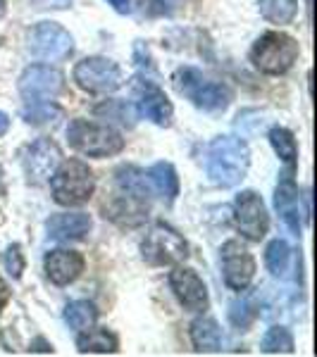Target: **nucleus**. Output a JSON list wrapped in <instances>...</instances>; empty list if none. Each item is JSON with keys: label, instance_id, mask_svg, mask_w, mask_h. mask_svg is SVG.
<instances>
[{"label": "nucleus", "instance_id": "obj_1", "mask_svg": "<svg viewBox=\"0 0 317 357\" xmlns=\"http://www.w3.org/2000/svg\"><path fill=\"white\" fill-rule=\"evenodd\" d=\"M251 151L249 143L236 136H217L207 148L205 169L215 186L232 188L249 174Z\"/></svg>", "mask_w": 317, "mask_h": 357}, {"label": "nucleus", "instance_id": "obj_2", "mask_svg": "<svg viewBox=\"0 0 317 357\" xmlns=\"http://www.w3.org/2000/svg\"><path fill=\"white\" fill-rule=\"evenodd\" d=\"M50 181V191L57 205L77 207L89 203V198L96 191V176L91 167L82 160H65L55 167Z\"/></svg>", "mask_w": 317, "mask_h": 357}, {"label": "nucleus", "instance_id": "obj_3", "mask_svg": "<svg viewBox=\"0 0 317 357\" xmlns=\"http://www.w3.org/2000/svg\"><path fill=\"white\" fill-rule=\"evenodd\" d=\"M301 55V45L284 31H265L251 48V62L258 72L279 77L296 65Z\"/></svg>", "mask_w": 317, "mask_h": 357}, {"label": "nucleus", "instance_id": "obj_4", "mask_svg": "<svg viewBox=\"0 0 317 357\" xmlns=\"http://www.w3.org/2000/svg\"><path fill=\"white\" fill-rule=\"evenodd\" d=\"M67 143L86 158H112L124 151V138L108 124L72 119L67 126Z\"/></svg>", "mask_w": 317, "mask_h": 357}, {"label": "nucleus", "instance_id": "obj_5", "mask_svg": "<svg viewBox=\"0 0 317 357\" xmlns=\"http://www.w3.org/2000/svg\"><path fill=\"white\" fill-rule=\"evenodd\" d=\"M172 84H175L177 93L193 102L198 110L205 112H220L227 110V105L232 102V91L224 84L210 82L203 72L193 67H182L172 74Z\"/></svg>", "mask_w": 317, "mask_h": 357}, {"label": "nucleus", "instance_id": "obj_6", "mask_svg": "<svg viewBox=\"0 0 317 357\" xmlns=\"http://www.w3.org/2000/svg\"><path fill=\"white\" fill-rule=\"evenodd\" d=\"M143 260L153 267H170V264H182L189 257V243L184 236L172 229L165 222H155L146 231L141 241Z\"/></svg>", "mask_w": 317, "mask_h": 357}, {"label": "nucleus", "instance_id": "obj_7", "mask_svg": "<svg viewBox=\"0 0 317 357\" xmlns=\"http://www.w3.org/2000/svg\"><path fill=\"white\" fill-rule=\"evenodd\" d=\"M74 82L86 93L108 96L124 84V74L117 62L108 60V57H84L74 67Z\"/></svg>", "mask_w": 317, "mask_h": 357}, {"label": "nucleus", "instance_id": "obj_8", "mask_svg": "<svg viewBox=\"0 0 317 357\" xmlns=\"http://www.w3.org/2000/svg\"><path fill=\"white\" fill-rule=\"evenodd\" d=\"M29 50L45 62H62L74 53V38L57 22H41L29 33Z\"/></svg>", "mask_w": 317, "mask_h": 357}, {"label": "nucleus", "instance_id": "obj_9", "mask_svg": "<svg viewBox=\"0 0 317 357\" xmlns=\"http://www.w3.org/2000/svg\"><path fill=\"white\" fill-rule=\"evenodd\" d=\"M234 227L244 238L260 243L270 229V215L256 191H241L234 200Z\"/></svg>", "mask_w": 317, "mask_h": 357}, {"label": "nucleus", "instance_id": "obj_10", "mask_svg": "<svg viewBox=\"0 0 317 357\" xmlns=\"http://www.w3.org/2000/svg\"><path fill=\"white\" fill-rule=\"evenodd\" d=\"M220 262H222V276L227 289L236 293L246 291L251 286L253 276H256V257L251 255V250L241 241H227L220 250Z\"/></svg>", "mask_w": 317, "mask_h": 357}, {"label": "nucleus", "instance_id": "obj_11", "mask_svg": "<svg viewBox=\"0 0 317 357\" xmlns=\"http://www.w3.org/2000/svg\"><path fill=\"white\" fill-rule=\"evenodd\" d=\"M65 89V77L60 69L48 65H31L20 77V93L27 102L53 100Z\"/></svg>", "mask_w": 317, "mask_h": 357}, {"label": "nucleus", "instance_id": "obj_12", "mask_svg": "<svg viewBox=\"0 0 317 357\" xmlns=\"http://www.w3.org/2000/svg\"><path fill=\"white\" fill-rule=\"evenodd\" d=\"M170 289L179 305L189 312H205L210 305V296H207V286L203 284L198 274L189 267H179L177 264L170 272Z\"/></svg>", "mask_w": 317, "mask_h": 357}, {"label": "nucleus", "instance_id": "obj_13", "mask_svg": "<svg viewBox=\"0 0 317 357\" xmlns=\"http://www.w3.org/2000/svg\"><path fill=\"white\" fill-rule=\"evenodd\" d=\"M60 148L53 138H36L31 146L27 148L22 165H24V174L29 181L34 183H43L53 176L55 167L60 165Z\"/></svg>", "mask_w": 317, "mask_h": 357}, {"label": "nucleus", "instance_id": "obj_14", "mask_svg": "<svg viewBox=\"0 0 317 357\" xmlns=\"http://www.w3.org/2000/svg\"><path fill=\"white\" fill-rule=\"evenodd\" d=\"M136 96V114L146 117L148 122L158 126H170L172 117H175V107H172L170 98L165 91L153 82H138L134 89Z\"/></svg>", "mask_w": 317, "mask_h": 357}, {"label": "nucleus", "instance_id": "obj_15", "mask_svg": "<svg viewBox=\"0 0 317 357\" xmlns=\"http://www.w3.org/2000/svg\"><path fill=\"white\" fill-rule=\"evenodd\" d=\"M291 174H293V169H286L284 174H281V181L277 183L274 207L281 215V220H284L286 227L293 231V236H301L305 212L301 207V193H298V186H296V181H293Z\"/></svg>", "mask_w": 317, "mask_h": 357}, {"label": "nucleus", "instance_id": "obj_16", "mask_svg": "<svg viewBox=\"0 0 317 357\" xmlns=\"http://www.w3.org/2000/svg\"><path fill=\"white\" fill-rule=\"evenodd\" d=\"M148 207H151L148 198H138L134 193H126L117 188V193L110 198V203L103 205V212H105V220L119 224V227H138L141 222H146Z\"/></svg>", "mask_w": 317, "mask_h": 357}, {"label": "nucleus", "instance_id": "obj_17", "mask_svg": "<svg viewBox=\"0 0 317 357\" xmlns=\"http://www.w3.org/2000/svg\"><path fill=\"white\" fill-rule=\"evenodd\" d=\"M86 260L82 252L69 250V248H57V250H50L48 255L43 257V269L45 276L53 281L55 286H69L84 274Z\"/></svg>", "mask_w": 317, "mask_h": 357}, {"label": "nucleus", "instance_id": "obj_18", "mask_svg": "<svg viewBox=\"0 0 317 357\" xmlns=\"http://www.w3.org/2000/svg\"><path fill=\"white\" fill-rule=\"evenodd\" d=\"M91 227V217L86 212H60L53 215L45 224L48 229V238L57 241V243H69V241H84L89 236Z\"/></svg>", "mask_w": 317, "mask_h": 357}, {"label": "nucleus", "instance_id": "obj_19", "mask_svg": "<svg viewBox=\"0 0 317 357\" xmlns=\"http://www.w3.org/2000/svg\"><path fill=\"white\" fill-rule=\"evenodd\" d=\"M191 343L198 353H220L222 329L212 317H198L191 321Z\"/></svg>", "mask_w": 317, "mask_h": 357}, {"label": "nucleus", "instance_id": "obj_20", "mask_svg": "<svg viewBox=\"0 0 317 357\" xmlns=\"http://www.w3.org/2000/svg\"><path fill=\"white\" fill-rule=\"evenodd\" d=\"M148 183L160 198H165L167 203L179 195V176H177V169L170 162H155L151 169L146 172Z\"/></svg>", "mask_w": 317, "mask_h": 357}, {"label": "nucleus", "instance_id": "obj_21", "mask_svg": "<svg viewBox=\"0 0 317 357\" xmlns=\"http://www.w3.org/2000/svg\"><path fill=\"white\" fill-rule=\"evenodd\" d=\"M77 348L79 353H96V355H108V353H117L119 350V338L108 329H84L77 338Z\"/></svg>", "mask_w": 317, "mask_h": 357}, {"label": "nucleus", "instance_id": "obj_22", "mask_svg": "<svg viewBox=\"0 0 317 357\" xmlns=\"http://www.w3.org/2000/svg\"><path fill=\"white\" fill-rule=\"evenodd\" d=\"M115 186L119 191H126V193H134L138 198H148L151 200V183H148V176L146 172H141L138 167H119L115 172Z\"/></svg>", "mask_w": 317, "mask_h": 357}, {"label": "nucleus", "instance_id": "obj_23", "mask_svg": "<svg viewBox=\"0 0 317 357\" xmlns=\"http://www.w3.org/2000/svg\"><path fill=\"white\" fill-rule=\"evenodd\" d=\"M258 10H260L263 20H267L270 24L286 26L296 20L298 0H258Z\"/></svg>", "mask_w": 317, "mask_h": 357}, {"label": "nucleus", "instance_id": "obj_24", "mask_svg": "<svg viewBox=\"0 0 317 357\" xmlns=\"http://www.w3.org/2000/svg\"><path fill=\"white\" fill-rule=\"evenodd\" d=\"M270 143H272L274 153L279 155L281 162L286 165V169H296L298 146L291 131L286 126H274V129H270Z\"/></svg>", "mask_w": 317, "mask_h": 357}, {"label": "nucleus", "instance_id": "obj_25", "mask_svg": "<svg viewBox=\"0 0 317 357\" xmlns=\"http://www.w3.org/2000/svg\"><path fill=\"white\" fill-rule=\"evenodd\" d=\"M65 321L74 331H84L98 321V310L89 301H72L65 307Z\"/></svg>", "mask_w": 317, "mask_h": 357}, {"label": "nucleus", "instance_id": "obj_26", "mask_svg": "<svg viewBox=\"0 0 317 357\" xmlns=\"http://www.w3.org/2000/svg\"><path fill=\"white\" fill-rule=\"evenodd\" d=\"M289 262H291V248L286 241L274 238L272 243L265 250V264L274 276H286L289 272Z\"/></svg>", "mask_w": 317, "mask_h": 357}, {"label": "nucleus", "instance_id": "obj_27", "mask_svg": "<svg viewBox=\"0 0 317 357\" xmlns=\"http://www.w3.org/2000/svg\"><path fill=\"white\" fill-rule=\"evenodd\" d=\"M260 350L267 355H277V353H284L289 355L293 353V336L286 326H272L267 333L263 336Z\"/></svg>", "mask_w": 317, "mask_h": 357}, {"label": "nucleus", "instance_id": "obj_28", "mask_svg": "<svg viewBox=\"0 0 317 357\" xmlns=\"http://www.w3.org/2000/svg\"><path fill=\"white\" fill-rule=\"evenodd\" d=\"M27 124H55L62 117V110L57 105H53L50 100L45 102H31V107L22 110Z\"/></svg>", "mask_w": 317, "mask_h": 357}, {"label": "nucleus", "instance_id": "obj_29", "mask_svg": "<svg viewBox=\"0 0 317 357\" xmlns=\"http://www.w3.org/2000/svg\"><path fill=\"white\" fill-rule=\"evenodd\" d=\"M96 114L98 117L112 119V122H117V124H124V126H134V119H136L134 107L119 100H105V105L96 107Z\"/></svg>", "mask_w": 317, "mask_h": 357}, {"label": "nucleus", "instance_id": "obj_30", "mask_svg": "<svg viewBox=\"0 0 317 357\" xmlns=\"http://www.w3.org/2000/svg\"><path fill=\"white\" fill-rule=\"evenodd\" d=\"M256 317H258V307L253 305L251 298H241V301L229 305V319H232V324L239 326V329L251 326L253 321H256Z\"/></svg>", "mask_w": 317, "mask_h": 357}, {"label": "nucleus", "instance_id": "obj_31", "mask_svg": "<svg viewBox=\"0 0 317 357\" xmlns=\"http://www.w3.org/2000/svg\"><path fill=\"white\" fill-rule=\"evenodd\" d=\"M3 264H5V269H8V274L13 276V279H20L22 272H24V267H27L24 255H22V248L17 243L8 245V250L3 252Z\"/></svg>", "mask_w": 317, "mask_h": 357}, {"label": "nucleus", "instance_id": "obj_32", "mask_svg": "<svg viewBox=\"0 0 317 357\" xmlns=\"http://www.w3.org/2000/svg\"><path fill=\"white\" fill-rule=\"evenodd\" d=\"M72 5V0H34V8L36 10H65Z\"/></svg>", "mask_w": 317, "mask_h": 357}, {"label": "nucleus", "instance_id": "obj_33", "mask_svg": "<svg viewBox=\"0 0 317 357\" xmlns=\"http://www.w3.org/2000/svg\"><path fill=\"white\" fill-rule=\"evenodd\" d=\"M108 3H110L119 15H129L131 13V3H129V0H108Z\"/></svg>", "mask_w": 317, "mask_h": 357}, {"label": "nucleus", "instance_id": "obj_34", "mask_svg": "<svg viewBox=\"0 0 317 357\" xmlns=\"http://www.w3.org/2000/svg\"><path fill=\"white\" fill-rule=\"evenodd\" d=\"M8 301H10V291H8V284H5L3 279H0V310L8 305Z\"/></svg>", "mask_w": 317, "mask_h": 357}, {"label": "nucleus", "instance_id": "obj_35", "mask_svg": "<svg viewBox=\"0 0 317 357\" xmlns=\"http://www.w3.org/2000/svg\"><path fill=\"white\" fill-rule=\"evenodd\" d=\"M10 129V117L5 112H0V136H5Z\"/></svg>", "mask_w": 317, "mask_h": 357}, {"label": "nucleus", "instance_id": "obj_36", "mask_svg": "<svg viewBox=\"0 0 317 357\" xmlns=\"http://www.w3.org/2000/svg\"><path fill=\"white\" fill-rule=\"evenodd\" d=\"M5 15V0H0V17Z\"/></svg>", "mask_w": 317, "mask_h": 357}]
</instances>
